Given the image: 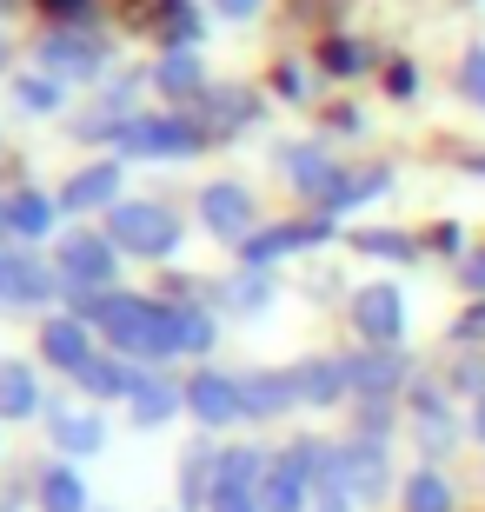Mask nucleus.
I'll return each instance as SVG.
<instances>
[{
	"label": "nucleus",
	"mask_w": 485,
	"mask_h": 512,
	"mask_svg": "<svg viewBox=\"0 0 485 512\" xmlns=\"http://www.w3.org/2000/svg\"><path fill=\"white\" fill-rule=\"evenodd\" d=\"M359 247H373V253H412L406 240H399V233H366V240H359Z\"/></svg>",
	"instance_id": "b1692460"
},
{
	"label": "nucleus",
	"mask_w": 485,
	"mask_h": 512,
	"mask_svg": "<svg viewBox=\"0 0 485 512\" xmlns=\"http://www.w3.org/2000/svg\"><path fill=\"white\" fill-rule=\"evenodd\" d=\"M319 220H293V227H273L266 233V240H253V247H246V266H266L273 260V253H293V247H306V240H319Z\"/></svg>",
	"instance_id": "1a4fd4ad"
},
{
	"label": "nucleus",
	"mask_w": 485,
	"mask_h": 512,
	"mask_svg": "<svg viewBox=\"0 0 485 512\" xmlns=\"http://www.w3.org/2000/svg\"><path fill=\"white\" fill-rule=\"evenodd\" d=\"M40 346H47V360L67 366V373H80V366L94 360V353H87V333H80V320H47V326H40Z\"/></svg>",
	"instance_id": "0eeeda50"
},
{
	"label": "nucleus",
	"mask_w": 485,
	"mask_h": 512,
	"mask_svg": "<svg viewBox=\"0 0 485 512\" xmlns=\"http://www.w3.org/2000/svg\"><path fill=\"white\" fill-rule=\"evenodd\" d=\"M133 399H140V426H160V419L180 406V393H173V386H140Z\"/></svg>",
	"instance_id": "6ab92c4d"
},
{
	"label": "nucleus",
	"mask_w": 485,
	"mask_h": 512,
	"mask_svg": "<svg viewBox=\"0 0 485 512\" xmlns=\"http://www.w3.org/2000/svg\"><path fill=\"white\" fill-rule=\"evenodd\" d=\"M193 74H200V67H193V54H173L167 67H160V87H187Z\"/></svg>",
	"instance_id": "4be33fe9"
},
{
	"label": "nucleus",
	"mask_w": 485,
	"mask_h": 512,
	"mask_svg": "<svg viewBox=\"0 0 485 512\" xmlns=\"http://www.w3.org/2000/svg\"><path fill=\"white\" fill-rule=\"evenodd\" d=\"M40 506H47V512H80V506H87V493H80V473H74V466H54V473L40 479Z\"/></svg>",
	"instance_id": "f8f14e48"
},
{
	"label": "nucleus",
	"mask_w": 485,
	"mask_h": 512,
	"mask_svg": "<svg viewBox=\"0 0 485 512\" xmlns=\"http://www.w3.org/2000/svg\"><path fill=\"white\" fill-rule=\"evenodd\" d=\"M74 380L87 386V393H100V399H107V393H140V380H133V373H127L120 360H87V366L74 373Z\"/></svg>",
	"instance_id": "9b49d317"
},
{
	"label": "nucleus",
	"mask_w": 485,
	"mask_h": 512,
	"mask_svg": "<svg viewBox=\"0 0 485 512\" xmlns=\"http://www.w3.org/2000/svg\"><path fill=\"white\" fill-rule=\"evenodd\" d=\"M472 167H479V173H485V160H472Z\"/></svg>",
	"instance_id": "bb28decb"
},
{
	"label": "nucleus",
	"mask_w": 485,
	"mask_h": 512,
	"mask_svg": "<svg viewBox=\"0 0 485 512\" xmlns=\"http://www.w3.org/2000/svg\"><path fill=\"white\" fill-rule=\"evenodd\" d=\"M293 386H299V399H333L339 386H346V373H339L333 360H319V366H306V373H293Z\"/></svg>",
	"instance_id": "dca6fc26"
},
{
	"label": "nucleus",
	"mask_w": 485,
	"mask_h": 512,
	"mask_svg": "<svg viewBox=\"0 0 485 512\" xmlns=\"http://www.w3.org/2000/svg\"><path fill=\"white\" fill-rule=\"evenodd\" d=\"M187 399H193V413H200L206 426L246 419V406H240V380H220V373H200V380L187 386Z\"/></svg>",
	"instance_id": "20e7f679"
},
{
	"label": "nucleus",
	"mask_w": 485,
	"mask_h": 512,
	"mask_svg": "<svg viewBox=\"0 0 485 512\" xmlns=\"http://www.w3.org/2000/svg\"><path fill=\"white\" fill-rule=\"evenodd\" d=\"M233 512H246V506H233Z\"/></svg>",
	"instance_id": "cd10ccee"
},
{
	"label": "nucleus",
	"mask_w": 485,
	"mask_h": 512,
	"mask_svg": "<svg viewBox=\"0 0 485 512\" xmlns=\"http://www.w3.org/2000/svg\"><path fill=\"white\" fill-rule=\"evenodd\" d=\"M113 187H120V167H113V160H107V167H87V173H74V180H67L60 207H80V213H87V207H107Z\"/></svg>",
	"instance_id": "6e6552de"
},
{
	"label": "nucleus",
	"mask_w": 485,
	"mask_h": 512,
	"mask_svg": "<svg viewBox=\"0 0 485 512\" xmlns=\"http://www.w3.org/2000/svg\"><path fill=\"white\" fill-rule=\"evenodd\" d=\"M220 7H226V14H246V7H253V0H220Z\"/></svg>",
	"instance_id": "a878e982"
},
{
	"label": "nucleus",
	"mask_w": 485,
	"mask_h": 512,
	"mask_svg": "<svg viewBox=\"0 0 485 512\" xmlns=\"http://www.w3.org/2000/svg\"><path fill=\"white\" fill-rule=\"evenodd\" d=\"M113 240H127L133 253H173L180 227L160 207H113Z\"/></svg>",
	"instance_id": "f257e3e1"
},
{
	"label": "nucleus",
	"mask_w": 485,
	"mask_h": 512,
	"mask_svg": "<svg viewBox=\"0 0 485 512\" xmlns=\"http://www.w3.org/2000/svg\"><path fill=\"white\" fill-rule=\"evenodd\" d=\"M346 380H353V386H392V380H399V360H353V366H346Z\"/></svg>",
	"instance_id": "aec40b11"
},
{
	"label": "nucleus",
	"mask_w": 485,
	"mask_h": 512,
	"mask_svg": "<svg viewBox=\"0 0 485 512\" xmlns=\"http://www.w3.org/2000/svg\"><path fill=\"white\" fill-rule=\"evenodd\" d=\"M200 213H206V227L220 233V240H246V227H253V200H246V187H233V180L206 187Z\"/></svg>",
	"instance_id": "f03ea898"
},
{
	"label": "nucleus",
	"mask_w": 485,
	"mask_h": 512,
	"mask_svg": "<svg viewBox=\"0 0 485 512\" xmlns=\"http://www.w3.org/2000/svg\"><path fill=\"white\" fill-rule=\"evenodd\" d=\"M0 413L7 419L34 413V373L27 366H0Z\"/></svg>",
	"instance_id": "ddd939ff"
},
{
	"label": "nucleus",
	"mask_w": 485,
	"mask_h": 512,
	"mask_svg": "<svg viewBox=\"0 0 485 512\" xmlns=\"http://www.w3.org/2000/svg\"><path fill=\"white\" fill-rule=\"evenodd\" d=\"M127 147L133 153H167V160H180V153L200 147V133H193L187 120H133V127H127Z\"/></svg>",
	"instance_id": "7ed1b4c3"
},
{
	"label": "nucleus",
	"mask_w": 485,
	"mask_h": 512,
	"mask_svg": "<svg viewBox=\"0 0 485 512\" xmlns=\"http://www.w3.org/2000/svg\"><path fill=\"white\" fill-rule=\"evenodd\" d=\"M54 100H60L54 80H20V107H34V114H40V107H54Z\"/></svg>",
	"instance_id": "412c9836"
},
{
	"label": "nucleus",
	"mask_w": 485,
	"mask_h": 512,
	"mask_svg": "<svg viewBox=\"0 0 485 512\" xmlns=\"http://www.w3.org/2000/svg\"><path fill=\"white\" fill-rule=\"evenodd\" d=\"M406 512H452V486L439 473H412L406 486Z\"/></svg>",
	"instance_id": "4468645a"
},
{
	"label": "nucleus",
	"mask_w": 485,
	"mask_h": 512,
	"mask_svg": "<svg viewBox=\"0 0 485 512\" xmlns=\"http://www.w3.org/2000/svg\"><path fill=\"white\" fill-rule=\"evenodd\" d=\"M299 486H306V473H299L293 459H286L280 473H266V512H293L299 506Z\"/></svg>",
	"instance_id": "2eb2a0df"
},
{
	"label": "nucleus",
	"mask_w": 485,
	"mask_h": 512,
	"mask_svg": "<svg viewBox=\"0 0 485 512\" xmlns=\"http://www.w3.org/2000/svg\"><path fill=\"white\" fill-rule=\"evenodd\" d=\"M54 439L67 453H94L100 446V419H54Z\"/></svg>",
	"instance_id": "f3484780"
},
{
	"label": "nucleus",
	"mask_w": 485,
	"mask_h": 512,
	"mask_svg": "<svg viewBox=\"0 0 485 512\" xmlns=\"http://www.w3.org/2000/svg\"><path fill=\"white\" fill-rule=\"evenodd\" d=\"M472 433L485 439V399H479V406H472Z\"/></svg>",
	"instance_id": "393cba45"
},
{
	"label": "nucleus",
	"mask_w": 485,
	"mask_h": 512,
	"mask_svg": "<svg viewBox=\"0 0 485 512\" xmlns=\"http://www.w3.org/2000/svg\"><path fill=\"white\" fill-rule=\"evenodd\" d=\"M466 94H479V107H485V47L466 54Z\"/></svg>",
	"instance_id": "5701e85b"
},
{
	"label": "nucleus",
	"mask_w": 485,
	"mask_h": 512,
	"mask_svg": "<svg viewBox=\"0 0 485 512\" xmlns=\"http://www.w3.org/2000/svg\"><path fill=\"white\" fill-rule=\"evenodd\" d=\"M293 399H299V386H293V380H240V406H246V413H260V419L286 413Z\"/></svg>",
	"instance_id": "9d476101"
},
{
	"label": "nucleus",
	"mask_w": 485,
	"mask_h": 512,
	"mask_svg": "<svg viewBox=\"0 0 485 512\" xmlns=\"http://www.w3.org/2000/svg\"><path fill=\"white\" fill-rule=\"evenodd\" d=\"M14 227L20 233H47V227H54V207H47L40 193H20V200H14Z\"/></svg>",
	"instance_id": "a211bd4d"
},
{
	"label": "nucleus",
	"mask_w": 485,
	"mask_h": 512,
	"mask_svg": "<svg viewBox=\"0 0 485 512\" xmlns=\"http://www.w3.org/2000/svg\"><path fill=\"white\" fill-rule=\"evenodd\" d=\"M67 280L74 286H107L113 280V247L100 233H74L67 240Z\"/></svg>",
	"instance_id": "39448f33"
},
{
	"label": "nucleus",
	"mask_w": 485,
	"mask_h": 512,
	"mask_svg": "<svg viewBox=\"0 0 485 512\" xmlns=\"http://www.w3.org/2000/svg\"><path fill=\"white\" fill-rule=\"evenodd\" d=\"M353 320H359L366 340H399V293H392V286H366L359 306H353Z\"/></svg>",
	"instance_id": "423d86ee"
}]
</instances>
